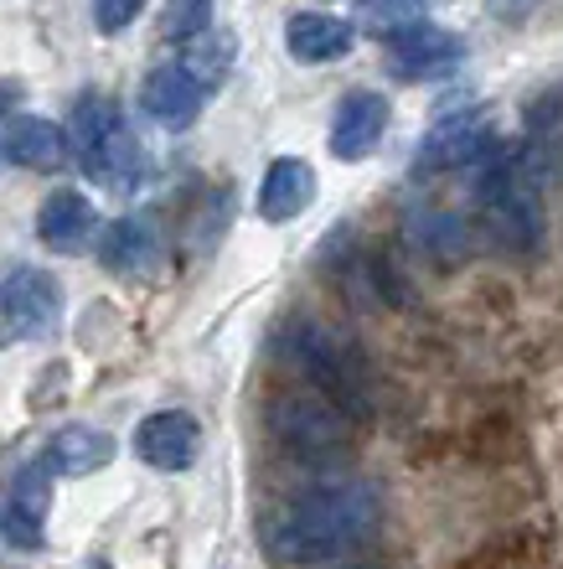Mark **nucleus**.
Instances as JSON below:
<instances>
[{
	"label": "nucleus",
	"mask_w": 563,
	"mask_h": 569,
	"mask_svg": "<svg viewBox=\"0 0 563 569\" xmlns=\"http://www.w3.org/2000/svg\"><path fill=\"white\" fill-rule=\"evenodd\" d=\"M37 233L52 254H89L93 233H99V218H93V202L83 192H52L37 212Z\"/></svg>",
	"instance_id": "obj_12"
},
{
	"label": "nucleus",
	"mask_w": 563,
	"mask_h": 569,
	"mask_svg": "<svg viewBox=\"0 0 563 569\" xmlns=\"http://www.w3.org/2000/svg\"><path fill=\"white\" fill-rule=\"evenodd\" d=\"M114 461V440L104 430H93V425H68V430L52 435V446H47L42 466L47 471H58V477H89L99 466Z\"/></svg>",
	"instance_id": "obj_15"
},
{
	"label": "nucleus",
	"mask_w": 563,
	"mask_h": 569,
	"mask_svg": "<svg viewBox=\"0 0 563 569\" xmlns=\"http://www.w3.org/2000/svg\"><path fill=\"white\" fill-rule=\"evenodd\" d=\"M202 99H208V89L197 83L181 62H165V68H155V73L145 78V89H140V104H145V114L155 124H165V130H187V124H197V114H202Z\"/></svg>",
	"instance_id": "obj_9"
},
{
	"label": "nucleus",
	"mask_w": 563,
	"mask_h": 569,
	"mask_svg": "<svg viewBox=\"0 0 563 569\" xmlns=\"http://www.w3.org/2000/svg\"><path fill=\"white\" fill-rule=\"evenodd\" d=\"M269 425H274V435H280L284 446H300V450H336L341 435H346L341 415L326 399H300V393L295 399H280Z\"/></svg>",
	"instance_id": "obj_11"
},
{
	"label": "nucleus",
	"mask_w": 563,
	"mask_h": 569,
	"mask_svg": "<svg viewBox=\"0 0 563 569\" xmlns=\"http://www.w3.org/2000/svg\"><path fill=\"white\" fill-rule=\"evenodd\" d=\"M6 150H11V161H21L27 171H62V166H68V150H73V140L62 136L52 120L16 114V120L6 124Z\"/></svg>",
	"instance_id": "obj_14"
},
{
	"label": "nucleus",
	"mask_w": 563,
	"mask_h": 569,
	"mask_svg": "<svg viewBox=\"0 0 563 569\" xmlns=\"http://www.w3.org/2000/svg\"><path fill=\"white\" fill-rule=\"evenodd\" d=\"M58 316H62V284L52 274L31 270V264L0 270V337H11V342L52 337Z\"/></svg>",
	"instance_id": "obj_4"
},
{
	"label": "nucleus",
	"mask_w": 563,
	"mask_h": 569,
	"mask_svg": "<svg viewBox=\"0 0 563 569\" xmlns=\"http://www.w3.org/2000/svg\"><path fill=\"white\" fill-rule=\"evenodd\" d=\"M481 212H486V228L502 243H533L543 218H537V192L533 177L517 156H496L481 177Z\"/></svg>",
	"instance_id": "obj_3"
},
{
	"label": "nucleus",
	"mask_w": 563,
	"mask_h": 569,
	"mask_svg": "<svg viewBox=\"0 0 563 569\" xmlns=\"http://www.w3.org/2000/svg\"><path fill=\"white\" fill-rule=\"evenodd\" d=\"M140 6H145V0H93V21H99V31L114 37V31H124L134 16H140Z\"/></svg>",
	"instance_id": "obj_21"
},
{
	"label": "nucleus",
	"mask_w": 563,
	"mask_h": 569,
	"mask_svg": "<svg viewBox=\"0 0 563 569\" xmlns=\"http://www.w3.org/2000/svg\"><path fill=\"white\" fill-rule=\"evenodd\" d=\"M197 446H202V430L181 409H161V415L140 420V430H134L140 461H150L155 471H187L197 461Z\"/></svg>",
	"instance_id": "obj_8"
},
{
	"label": "nucleus",
	"mask_w": 563,
	"mask_h": 569,
	"mask_svg": "<svg viewBox=\"0 0 563 569\" xmlns=\"http://www.w3.org/2000/svg\"><path fill=\"white\" fill-rule=\"evenodd\" d=\"M424 21V0H356V27L393 37V31Z\"/></svg>",
	"instance_id": "obj_19"
},
{
	"label": "nucleus",
	"mask_w": 563,
	"mask_h": 569,
	"mask_svg": "<svg viewBox=\"0 0 563 569\" xmlns=\"http://www.w3.org/2000/svg\"><path fill=\"white\" fill-rule=\"evenodd\" d=\"M99 259H104V270L124 274V280H150L165 264L161 228L150 218H119L99 233Z\"/></svg>",
	"instance_id": "obj_6"
},
{
	"label": "nucleus",
	"mask_w": 563,
	"mask_h": 569,
	"mask_svg": "<svg viewBox=\"0 0 563 569\" xmlns=\"http://www.w3.org/2000/svg\"><path fill=\"white\" fill-rule=\"evenodd\" d=\"M383 47L399 78H440L465 58V42L455 31L434 27V21H414V27L393 31V37H383Z\"/></svg>",
	"instance_id": "obj_5"
},
{
	"label": "nucleus",
	"mask_w": 563,
	"mask_h": 569,
	"mask_svg": "<svg viewBox=\"0 0 563 569\" xmlns=\"http://www.w3.org/2000/svg\"><path fill=\"white\" fill-rule=\"evenodd\" d=\"M315 202V171L295 156H284L264 171V187H259V218L264 223H290Z\"/></svg>",
	"instance_id": "obj_13"
},
{
	"label": "nucleus",
	"mask_w": 563,
	"mask_h": 569,
	"mask_svg": "<svg viewBox=\"0 0 563 569\" xmlns=\"http://www.w3.org/2000/svg\"><path fill=\"white\" fill-rule=\"evenodd\" d=\"M233 52H238L233 31H202V37H192V52H187L181 68H187L202 89H218L228 78V68H233Z\"/></svg>",
	"instance_id": "obj_18"
},
{
	"label": "nucleus",
	"mask_w": 563,
	"mask_h": 569,
	"mask_svg": "<svg viewBox=\"0 0 563 569\" xmlns=\"http://www.w3.org/2000/svg\"><path fill=\"white\" fill-rule=\"evenodd\" d=\"M388 130V99L372 89H356L336 104V120H331V150L341 161H362Z\"/></svg>",
	"instance_id": "obj_10"
},
{
	"label": "nucleus",
	"mask_w": 563,
	"mask_h": 569,
	"mask_svg": "<svg viewBox=\"0 0 563 569\" xmlns=\"http://www.w3.org/2000/svg\"><path fill=\"white\" fill-rule=\"evenodd\" d=\"M378 528H383V497L368 481H326L274 512L264 543L280 565H326L362 549Z\"/></svg>",
	"instance_id": "obj_1"
},
{
	"label": "nucleus",
	"mask_w": 563,
	"mask_h": 569,
	"mask_svg": "<svg viewBox=\"0 0 563 569\" xmlns=\"http://www.w3.org/2000/svg\"><path fill=\"white\" fill-rule=\"evenodd\" d=\"M73 150H78V166L83 177L109 187V192H134L140 181L150 177V161H145V146L134 140V130L124 124L119 104L109 93H83L73 109Z\"/></svg>",
	"instance_id": "obj_2"
},
{
	"label": "nucleus",
	"mask_w": 563,
	"mask_h": 569,
	"mask_svg": "<svg viewBox=\"0 0 563 569\" xmlns=\"http://www.w3.org/2000/svg\"><path fill=\"white\" fill-rule=\"evenodd\" d=\"M212 27V0H171L161 11L165 37H202Z\"/></svg>",
	"instance_id": "obj_20"
},
{
	"label": "nucleus",
	"mask_w": 563,
	"mask_h": 569,
	"mask_svg": "<svg viewBox=\"0 0 563 569\" xmlns=\"http://www.w3.org/2000/svg\"><path fill=\"white\" fill-rule=\"evenodd\" d=\"M481 150H486V124L481 120H450L424 140L419 166H430V171H440V166H465L471 156H481Z\"/></svg>",
	"instance_id": "obj_17"
},
{
	"label": "nucleus",
	"mask_w": 563,
	"mask_h": 569,
	"mask_svg": "<svg viewBox=\"0 0 563 569\" xmlns=\"http://www.w3.org/2000/svg\"><path fill=\"white\" fill-rule=\"evenodd\" d=\"M284 47H290L300 62L346 58V52H352V27H346L341 16L300 11V16H290V27H284Z\"/></svg>",
	"instance_id": "obj_16"
},
{
	"label": "nucleus",
	"mask_w": 563,
	"mask_h": 569,
	"mask_svg": "<svg viewBox=\"0 0 563 569\" xmlns=\"http://www.w3.org/2000/svg\"><path fill=\"white\" fill-rule=\"evenodd\" d=\"M89 569H114V565H109V559H93V565Z\"/></svg>",
	"instance_id": "obj_22"
},
{
	"label": "nucleus",
	"mask_w": 563,
	"mask_h": 569,
	"mask_svg": "<svg viewBox=\"0 0 563 569\" xmlns=\"http://www.w3.org/2000/svg\"><path fill=\"white\" fill-rule=\"evenodd\" d=\"M47 512H52V481H47V466H27V471L11 481V497H6V512H0V533H6V543H16V549H42Z\"/></svg>",
	"instance_id": "obj_7"
}]
</instances>
